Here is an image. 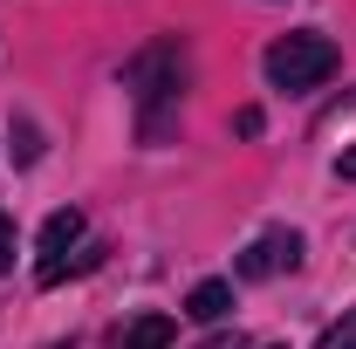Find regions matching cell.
I'll use <instances>...</instances> for the list:
<instances>
[{
	"label": "cell",
	"mask_w": 356,
	"mask_h": 349,
	"mask_svg": "<svg viewBox=\"0 0 356 349\" xmlns=\"http://www.w3.org/2000/svg\"><path fill=\"white\" fill-rule=\"evenodd\" d=\"M199 349H240V336H213V343H199Z\"/></svg>",
	"instance_id": "obj_10"
},
{
	"label": "cell",
	"mask_w": 356,
	"mask_h": 349,
	"mask_svg": "<svg viewBox=\"0 0 356 349\" xmlns=\"http://www.w3.org/2000/svg\"><path fill=\"white\" fill-rule=\"evenodd\" d=\"M226 308H233V281H199V288L185 295V315H192V322H220Z\"/></svg>",
	"instance_id": "obj_5"
},
{
	"label": "cell",
	"mask_w": 356,
	"mask_h": 349,
	"mask_svg": "<svg viewBox=\"0 0 356 349\" xmlns=\"http://www.w3.org/2000/svg\"><path fill=\"white\" fill-rule=\"evenodd\" d=\"M267 349H281V343H267Z\"/></svg>",
	"instance_id": "obj_11"
},
{
	"label": "cell",
	"mask_w": 356,
	"mask_h": 349,
	"mask_svg": "<svg viewBox=\"0 0 356 349\" xmlns=\"http://www.w3.org/2000/svg\"><path fill=\"white\" fill-rule=\"evenodd\" d=\"M302 267V233L295 226H274V233H261L240 261H233V274L240 281H267V274H295Z\"/></svg>",
	"instance_id": "obj_4"
},
{
	"label": "cell",
	"mask_w": 356,
	"mask_h": 349,
	"mask_svg": "<svg viewBox=\"0 0 356 349\" xmlns=\"http://www.w3.org/2000/svg\"><path fill=\"white\" fill-rule=\"evenodd\" d=\"M83 226H89V219L76 213V206L48 213V226H42V261H35V281H42V288H62V274H69V254L83 247Z\"/></svg>",
	"instance_id": "obj_3"
},
{
	"label": "cell",
	"mask_w": 356,
	"mask_h": 349,
	"mask_svg": "<svg viewBox=\"0 0 356 349\" xmlns=\"http://www.w3.org/2000/svg\"><path fill=\"white\" fill-rule=\"evenodd\" d=\"M261 69H267V83H274V89H288V96H295V89H322L336 69H343V55H336L329 35L302 28V35H281V42L267 48Z\"/></svg>",
	"instance_id": "obj_2"
},
{
	"label": "cell",
	"mask_w": 356,
	"mask_h": 349,
	"mask_svg": "<svg viewBox=\"0 0 356 349\" xmlns=\"http://www.w3.org/2000/svg\"><path fill=\"white\" fill-rule=\"evenodd\" d=\"M124 349H172V315H137Z\"/></svg>",
	"instance_id": "obj_6"
},
{
	"label": "cell",
	"mask_w": 356,
	"mask_h": 349,
	"mask_svg": "<svg viewBox=\"0 0 356 349\" xmlns=\"http://www.w3.org/2000/svg\"><path fill=\"white\" fill-rule=\"evenodd\" d=\"M315 349H356V308H343V322H329Z\"/></svg>",
	"instance_id": "obj_7"
},
{
	"label": "cell",
	"mask_w": 356,
	"mask_h": 349,
	"mask_svg": "<svg viewBox=\"0 0 356 349\" xmlns=\"http://www.w3.org/2000/svg\"><path fill=\"white\" fill-rule=\"evenodd\" d=\"M336 178H350V185H356V144L343 151V158H336Z\"/></svg>",
	"instance_id": "obj_9"
},
{
	"label": "cell",
	"mask_w": 356,
	"mask_h": 349,
	"mask_svg": "<svg viewBox=\"0 0 356 349\" xmlns=\"http://www.w3.org/2000/svg\"><path fill=\"white\" fill-rule=\"evenodd\" d=\"M7 261H14V226H7V213H0V274H7Z\"/></svg>",
	"instance_id": "obj_8"
},
{
	"label": "cell",
	"mask_w": 356,
	"mask_h": 349,
	"mask_svg": "<svg viewBox=\"0 0 356 349\" xmlns=\"http://www.w3.org/2000/svg\"><path fill=\"white\" fill-rule=\"evenodd\" d=\"M185 55H178V42H158V48H144L131 62V89H137V131H144V144H158V137L172 131V117H178V96H185Z\"/></svg>",
	"instance_id": "obj_1"
}]
</instances>
